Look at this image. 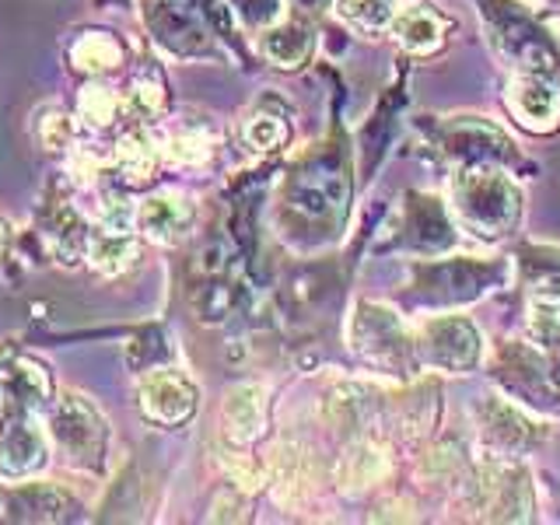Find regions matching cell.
Instances as JSON below:
<instances>
[{
    "label": "cell",
    "instance_id": "cell-14",
    "mask_svg": "<svg viewBox=\"0 0 560 525\" xmlns=\"http://www.w3.org/2000/svg\"><path fill=\"white\" fill-rule=\"evenodd\" d=\"M70 63L92 78L109 74V70L122 63V46L105 32H84L74 39V46H70Z\"/></svg>",
    "mask_w": 560,
    "mask_h": 525
},
{
    "label": "cell",
    "instance_id": "cell-10",
    "mask_svg": "<svg viewBox=\"0 0 560 525\" xmlns=\"http://www.w3.org/2000/svg\"><path fill=\"white\" fill-rule=\"evenodd\" d=\"M88 259L98 273H122L137 262V238L133 228H105L98 224L92 238H88Z\"/></svg>",
    "mask_w": 560,
    "mask_h": 525
},
{
    "label": "cell",
    "instance_id": "cell-11",
    "mask_svg": "<svg viewBox=\"0 0 560 525\" xmlns=\"http://www.w3.org/2000/svg\"><path fill=\"white\" fill-rule=\"evenodd\" d=\"M508 102H512V109L522 116V122H529V127H550L560 113V95L557 88L539 81V78H518L512 84V92H508Z\"/></svg>",
    "mask_w": 560,
    "mask_h": 525
},
{
    "label": "cell",
    "instance_id": "cell-4",
    "mask_svg": "<svg viewBox=\"0 0 560 525\" xmlns=\"http://www.w3.org/2000/svg\"><path fill=\"white\" fill-rule=\"evenodd\" d=\"M148 25L154 32V39L168 46L172 52L203 49V28H200L197 8H192L189 0H151Z\"/></svg>",
    "mask_w": 560,
    "mask_h": 525
},
{
    "label": "cell",
    "instance_id": "cell-6",
    "mask_svg": "<svg viewBox=\"0 0 560 525\" xmlns=\"http://www.w3.org/2000/svg\"><path fill=\"white\" fill-rule=\"evenodd\" d=\"M49 375L43 364L35 361H14L0 372V410L14 407V410H35L39 413L49 402Z\"/></svg>",
    "mask_w": 560,
    "mask_h": 525
},
{
    "label": "cell",
    "instance_id": "cell-8",
    "mask_svg": "<svg viewBox=\"0 0 560 525\" xmlns=\"http://www.w3.org/2000/svg\"><path fill=\"white\" fill-rule=\"evenodd\" d=\"M270 480L277 483L280 504H302L312 494V480H315L308 452L294 445H277L270 452Z\"/></svg>",
    "mask_w": 560,
    "mask_h": 525
},
{
    "label": "cell",
    "instance_id": "cell-19",
    "mask_svg": "<svg viewBox=\"0 0 560 525\" xmlns=\"http://www.w3.org/2000/svg\"><path fill=\"white\" fill-rule=\"evenodd\" d=\"M210 151H214V137H210L207 127H183L165 144V154L179 165H200L210 158Z\"/></svg>",
    "mask_w": 560,
    "mask_h": 525
},
{
    "label": "cell",
    "instance_id": "cell-7",
    "mask_svg": "<svg viewBox=\"0 0 560 525\" xmlns=\"http://www.w3.org/2000/svg\"><path fill=\"white\" fill-rule=\"evenodd\" d=\"M262 410H267V393L262 385H235L232 393L224 396L221 407V424L224 434L232 438L235 445L253 442V438L262 431Z\"/></svg>",
    "mask_w": 560,
    "mask_h": 525
},
{
    "label": "cell",
    "instance_id": "cell-22",
    "mask_svg": "<svg viewBox=\"0 0 560 525\" xmlns=\"http://www.w3.org/2000/svg\"><path fill=\"white\" fill-rule=\"evenodd\" d=\"M284 122L273 119V116H253L245 122V140H249V148L256 151H273L280 140H284Z\"/></svg>",
    "mask_w": 560,
    "mask_h": 525
},
{
    "label": "cell",
    "instance_id": "cell-16",
    "mask_svg": "<svg viewBox=\"0 0 560 525\" xmlns=\"http://www.w3.org/2000/svg\"><path fill=\"white\" fill-rule=\"evenodd\" d=\"M396 35L399 43L413 49V52H428L434 49L438 43H442V18H438L434 11L428 8H407L396 14Z\"/></svg>",
    "mask_w": 560,
    "mask_h": 525
},
{
    "label": "cell",
    "instance_id": "cell-1",
    "mask_svg": "<svg viewBox=\"0 0 560 525\" xmlns=\"http://www.w3.org/2000/svg\"><path fill=\"white\" fill-rule=\"evenodd\" d=\"M49 442L74 469H98L105 463L109 431H105L102 413L84 396L63 393L49 407Z\"/></svg>",
    "mask_w": 560,
    "mask_h": 525
},
{
    "label": "cell",
    "instance_id": "cell-21",
    "mask_svg": "<svg viewBox=\"0 0 560 525\" xmlns=\"http://www.w3.org/2000/svg\"><path fill=\"white\" fill-rule=\"evenodd\" d=\"M78 109L81 116L92 122V127H109V122L122 113V98L113 95L109 88H84L81 98H78Z\"/></svg>",
    "mask_w": 560,
    "mask_h": 525
},
{
    "label": "cell",
    "instance_id": "cell-23",
    "mask_svg": "<svg viewBox=\"0 0 560 525\" xmlns=\"http://www.w3.org/2000/svg\"><path fill=\"white\" fill-rule=\"evenodd\" d=\"M224 466H228V472H232V480H235L242 490H259L262 483L270 480V472L262 469L259 463L245 459V455H232V459H224Z\"/></svg>",
    "mask_w": 560,
    "mask_h": 525
},
{
    "label": "cell",
    "instance_id": "cell-2",
    "mask_svg": "<svg viewBox=\"0 0 560 525\" xmlns=\"http://www.w3.org/2000/svg\"><path fill=\"white\" fill-rule=\"evenodd\" d=\"M49 463L46 434L35 420V410H0V477L18 483L43 472Z\"/></svg>",
    "mask_w": 560,
    "mask_h": 525
},
{
    "label": "cell",
    "instance_id": "cell-26",
    "mask_svg": "<svg viewBox=\"0 0 560 525\" xmlns=\"http://www.w3.org/2000/svg\"><path fill=\"white\" fill-rule=\"evenodd\" d=\"M11 238H14V232H11V224H8V218H0V256L8 253V245H11Z\"/></svg>",
    "mask_w": 560,
    "mask_h": 525
},
{
    "label": "cell",
    "instance_id": "cell-25",
    "mask_svg": "<svg viewBox=\"0 0 560 525\" xmlns=\"http://www.w3.org/2000/svg\"><path fill=\"white\" fill-rule=\"evenodd\" d=\"M232 4L249 25H267L277 14V0H232Z\"/></svg>",
    "mask_w": 560,
    "mask_h": 525
},
{
    "label": "cell",
    "instance_id": "cell-20",
    "mask_svg": "<svg viewBox=\"0 0 560 525\" xmlns=\"http://www.w3.org/2000/svg\"><path fill=\"white\" fill-rule=\"evenodd\" d=\"M165 92H162V81L158 78H137L133 88L122 95V113L130 119H151L158 109H162Z\"/></svg>",
    "mask_w": 560,
    "mask_h": 525
},
{
    "label": "cell",
    "instance_id": "cell-9",
    "mask_svg": "<svg viewBox=\"0 0 560 525\" xmlns=\"http://www.w3.org/2000/svg\"><path fill=\"white\" fill-rule=\"evenodd\" d=\"M137 224L144 228V235L151 242L172 245L189 232L192 210L179 197H151V200H144V207L137 210Z\"/></svg>",
    "mask_w": 560,
    "mask_h": 525
},
{
    "label": "cell",
    "instance_id": "cell-12",
    "mask_svg": "<svg viewBox=\"0 0 560 525\" xmlns=\"http://www.w3.org/2000/svg\"><path fill=\"white\" fill-rule=\"evenodd\" d=\"M158 162H162V151H158L154 137L148 130H130L127 137L116 144L113 165L127 183H148L154 179Z\"/></svg>",
    "mask_w": 560,
    "mask_h": 525
},
{
    "label": "cell",
    "instance_id": "cell-5",
    "mask_svg": "<svg viewBox=\"0 0 560 525\" xmlns=\"http://www.w3.org/2000/svg\"><path fill=\"white\" fill-rule=\"evenodd\" d=\"M70 508L74 501L67 490L49 483H14L0 494V515L14 522H57Z\"/></svg>",
    "mask_w": 560,
    "mask_h": 525
},
{
    "label": "cell",
    "instance_id": "cell-27",
    "mask_svg": "<svg viewBox=\"0 0 560 525\" xmlns=\"http://www.w3.org/2000/svg\"><path fill=\"white\" fill-rule=\"evenodd\" d=\"M294 4H298V8H305V11H319V8L326 4V0H294Z\"/></svg>",
    "mask_w": 560,
    "mask_h": 525
},
{
    "label": "cell",
    "instance_id": "cell-18",
    "mask_svg": "<svg viewBox=\"0 0 560 525\" xmlns=\"http://www.w3.org/2000/svg\"><path fill=\"white\" fill-rule=\"evenodd\" d=\"M337 11L347 25L361 32H382L389 22H396V0H340Z\"/></svg>",
    "mask_w": 560,
    "mask_h": 525
},
{
    "label": "cell",
    "instance_id": "cell-24",
    "mask_svg": "<svg viewBox=\"0 0 560 525\" xmlns=\"http://www.w3.org/2000/svg\"><path fill=\"white\" fill-rule=\"evenodd\" d=\"M39 137H43V144L49 151H57L63 144H70V137H74V127H70V119L63 113H46L43 122H39Z\"/></svg>",
    "mask_w": 560,
    "mask_h": 525
},
{
    "label": "cell",
    "instance_id": "cell-17",
    "mask_svg": "<svg viewBox=\"0 0 560 525\" xmlns=\"http://www.w3.org/2000/svg\"><path fill=\"white\" fill-rule=\"evenodd\" d=\"M312 49V35L305 25L288 22V25H277L262 35V52L277 63V67H298Z\"/></svg>",
    "mask_w": 560,
    "mask_h": 525
},
{
    "label": "cell",
    "instance_id": "cell-15",
    "mask_svg": "<svg viewBox=\"0 0 560 525\" xmlns=\"http://www.w3.org/2000/svg\"><path fill=\"white\" fill-rule=\"evenodd\" d=\"M46 232L52 242V253H57L63 262H78L88 253V238H92V232H88L84 221L67 203L52 207V214L46 221Z\"/></svg>",
    "mask_w": 560,
    "mask_h": 525
},
{
    "label": "cell",
    "instance_id": "cell-3",
    "mask_svg": "<svg viewBox=\"0 0 560 525\" xmlns=\"http://www.w3.org/2000/svg\"><path fill=\"white\" fill-rule=\"evenodd\" d=\"M140 410H144L148 420L154 424H186L197 410V389L192 382L179 372H151L144 382H140Z\"/></svg>",
    "mask_w": 560,
    "mask_h": 525
},
{
    "label": "cell",
    "instance_id": "cell-13",
    "mask_svg": "<svg viewBox=\"0 0 560 525\" xmlns=\"http://www.w3.org/2000/svg\"><path fill=\"white\" fill-rule=\"evenodd\" d=\"M385 472H389V455H385V448L375 442H358V445H350L340 459L337 480L343 490H364L378 483Z\"/></svg>",
    "mask_w": 560,
    "mask_h": 525
}]
</instances>
